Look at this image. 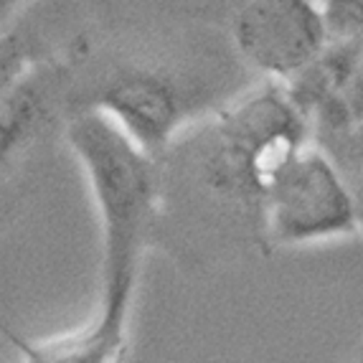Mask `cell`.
<instances>
[{"label": "cell", "instance_id": "obj_2", "mask_svg": "<svg viewBox=\"0 0 363 363\" xmlns=\"http://www.w3.org/2000/svg\"><path fill=\"white\" fill-rule=\"evenodd\" d=\"M313 140L285 84L267 79L208 120L191 140L196 178L213 199L259 211L269 183Z\"/></svg>", "mask_w": 363, "mask_h": 363}, {"label": "cell", "instance_id": "obj_4", "mask_svg": "<svg viewBox=\"0 0 363 363\" xmlns=\"http://www.w3.org/2000/svg\"><path fill=\"white\" fill-rule=\"evenodd\" d=\"M231 33L247 64L279 84L295 79L330 43L315 0H244Z\"/></svg>", "mask_w": 363, "mask_h": 363}, {"label": "cell", "instance_id": "obj_5", "mask_svg": "<svg viewBox=\"0 0 363 363\" xmlns=\"http://www.w3.org/2000/svg\"><path fill=\"white\" fill-rule=\"evenodd\" d=\"M361 38L330 41L318 59L287 82L313 140L356 143L361 138Z\"/></svg>", "mask_w": 363, "mask_h": 363}, {"label": "cell", "instance_id": "obj_10", "mask_svg": "<svg viewBox=\"0 0 363 363\" xmlns=\"http://www.w3.org/2000/svg\"><path fill=\"white\" fill-rule=\"evenodd\" d=\"M28 0H0V28H6L13 21V16L26 6Z\"/></svg>", "mask_w": 363, "mask_h": 363}, {"label": "cell", "instance_id": "obj_6", "mask_svg": "<svg viewBox=\"0 0 363 363\" xmlns=\"http://www.w3.org/2000/svg\"><path fill=\"white\" fill-rule=\"evenodd\" d=\"M94 109L157 160L170 150L186 122V94L160 69H128L99 89Z\"/></svg>", "mask_w": 363, "mask_h": 363}, {"label": "cell", "instance_id": "obj_1", "mask_svg": "<svg viewBox=\"0 0 363 363\" xmlns=\"http://www.w3.org/2000/svg\"><path fill=\"white\" fill-rule=\"evenodd\" d=\"M67 140L99 216V303L94 318L77 333L41 343L16 340V345L26 358L41 363H112L128 353L133 300L160 201L157 160L94 107L69 120Z\"/></svg>", "mask_w": 363, "mask_h": 363}, {"label": "cell", "instance_id": "obj_3", "mask_svg": "<svg viewBox=\"0 0 363 363\" xmlns=\"http://www.w3.org/2000/svg\"><path fill=\"white\" fill-rule=\"evenodd\" d=\"M257 221L272 247H303L361 231L351 186L335 157L315 140L300 147L269 183Z\"/></svg>", "mask_w": 363, "mask_h": 363}, {"label": "cell", "instance_id": "obj_8", "mask_svg": "<svg viewBox=\"0 0 363 363\" xmlns=\"http://www.w3.org/2000/svg\"><path fill=\"white\" fill-rule=\"evenodd\" d=\"M330 41L361 38L363 0H315Z\"/></svg>", "mask_w": 363, "mask_h": 363}, {"label": "cell", "instance_id": "obj_7", "mask_svg": "<svg viewBox=\"0 0 363 363\" xmlns=\"http://www.w3.org/2000/svg\"><path fill=\"white\" fill-rule=\"evenodd\" d=\"M61 79L54 69L30 67L0 97V176L36 145L59 115Z\"/></svg>", "mask_w": 363, "mask_h": 363}, {"label": "cell", "instance_id": "obj_9", "mask_svg": "<svg viewBox=\"0 0 363 363\" xmlns=\"http://www.w3.org/2000/svg\"><path fill=\"white\" fill-rule=\"evenodd\" d=\"M30 67H33V64H30L28 43H26L18 33H11L8 28H0V97L23 77Z\"/></svg>", "mask_w": 363, "mask_h": 363}]
</instances>
